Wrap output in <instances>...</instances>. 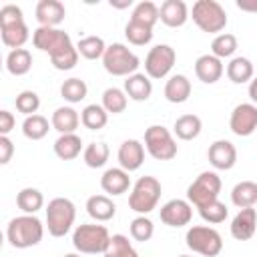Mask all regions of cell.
<instances>
[{
	"instance_id": "60d3db41",
	"label": "cell",
	"mask_w": 257,
	"mask_h": 257,
	"mask_svg": "<svg viewBox=\"0 0 257 257\" xmlns=\"http://www.w3.org/2000/svg\"><path fill=\"white\" fill-rule=\"evenodd\" d=\"M104 257H139V253L131 245L126 235L116 233L110 237V243H108V249L104 251Z\"/></svg>"
},
{
	"instance_id": "ffe728a7",
	"label": "cell",
	"mask_w": 257,
	"mask_h": 257,
	"mask_svg": "<svg viewBox=\"0 0 257 257\" xmlns=\"http://www.w3.org/2000/svg\"><path fill=\"white\" fill-rule=\"evenodd\" d=\"M159 12H161V22L169 28H181L189 20V8L183 0H165Z\"/></svg>"
},
{
	"instance_id": "5b68a950",
	"label": "cell",
	"mask_w": 257,
	"mask_h": 257,
	"mask_svg": "<svg viewBox=\"0 0 257 257\" xmlns=\"http://www.w3.org/2000/svg\"><path fill=\"white\" fill-rule=\"evenodd\" d=\"M102 66L112 76H131L139 70L141 58L122 42H112L106 46V52L102 56Z\"/></svg>"
},
{
	"instance_id": "b9f144b4",
	"label": "cell",
	"mask_w": 257,
	"mask_h": 257,
	"mask_svg": "<svg viewBox=\"0 0 257 257\" xmlns=\"http://www.w3.org/2000/svg\"><path fill=\"white\" fill-rule=\"evenodd\" d=\"M128 231H131V237H133L135 241L145 243V241H149V239L155 235V225H153V221H151L147 215H139V217H135V219L131 221Z\"/></svg>"
},
{
	"instance_id": "d6a6232c",
	"label": "cell",
	"mask_w": 257,
	"mask_h": 257,
	"mask_svg": "<svg viewBox=\"0 0 257 257\" xmlns=\"http://www.w3.org/2000/svg\"><path fill=\"white\" fill-rule=\"evenodd\" d=\"M80 122L88 131H100L108 122V112L104 110L102 104H86L80 112Z\"/></svg>"
},
{
	"instance_id": "277c9868",
	"label": "cell",
	"mask_w": 257,
	"mask_h": 257,
	"mask_svg": "<svg viewBox=\"0 0 257 257\" xmlns=\"http://www.w3.org/2000/svg\"><path fill=\"white\" fill-rule=\"evenodd\" d=\"M191 18L207 34H221L227 26V12L217 0H197L191 8Z\"/></svg>"
},
{
	"instance_id": "f907efd6",
	"label": "cell",
	"mask_w": 257,
	"mask_h": 257,
	"mask_svg": "<svg viewBox=\"0 0 257 257\" xmlns=\"http://www.w3.org/2000/svg\"><path fill=\"white\" fill-rule=\"evenodd\" d=\"M249 98L253 100V104H257V78L249 82Z\"/></svg>"
},
{
	"instance_id": "ee69618b",
	"label": "cell",
	"mask_w": 257,
	"mask_h": 257,
	"mask_svg": "<svg viewBox=\"0 0 257 257\" xmlns=\"http://www.w3.org/2000/svg\"><path fill=\"white\" fill-rule=\"evenodd\" d=\"M14 104H16V110H18V112H22L24 116H32V114H36V110L40 108V96H38L34 90H22V92L16 96Z\"/></svg>"
},
{
	"instance_id": "ba28073f",
	"label": "cell",
	"mask_w": 257,
	"mask_h": 257,
	"mask_svg": "<svg viewBox=\"0 0 257 257\" xmlns=\"http://www.w3.org/2000/svg\"><path fill=\"white\" fill-rule=\"evenodd\" d=\"M221 177L215 171H203L189 187H187V201L197 209L213 203L219 199L221 193Z\"/></svg>"
},
{
	"instance_id": "83f0119b",
	"label": "cell",
	"mask_w": 257,
	"mask_h": 257,
	"mask_svg": "<svg viewBox=\"0 0 257 257\" xmlns=\"http://www.w3.org/2000/svg\"><path fill=\"white\" fill-rule=\"evenodd\" d=\"M30 68H32V54H30V50L16 48V50L8 52V56H6V70L12 76H24V74L30 72Z\"/></svg>"
},
{
	"instance_id": "44dd1931",
	"label": "cell",
	"mask_w": 257,
	"mask_h": 257,
	"mask_svg": "<svg viewBox=\"0 0 257 257\" xmlns=\"http://www.w3.org/2000/svg\"><path fill=\"white\" fill-rule=\"evenodd\" d=\"M126 96L131 100H137V102H143V100H149L151 94H153V82L151 78L145 74V72H135L131 76L124 78V88Z\"/></svg>"
},
{
	"instance_id": "e575fe53",
	"label": "cell",
	"mask_w": 257,
	"mask_h": 257,
	"mask_svg": "<svg viewBox=\"0 0 257 257\" xmlns=\"http://www.w3.org/2000/svg\"><path fill=\"white\" fill-rule=\"evenodd\" d=\"M76 50L86 60H98L106 52V44L100 36H84L76 42Z\"/></svg>"
},
{
	"instance_id": "f546056e",
	"label": "cell",
	"mask_w": 257,
	"mask_h": 257,
	"mask_svg": "<svg viewBox=\"0 0 257 257\" xmlns=\"http://www.w3.org/2000/svg\"><path fill=\"white\" fill-rule=\"evenodd\" d=\"M16 205L24 215H36L44 207V197L34 187H24L16 195Z\"/></svg>"
},
{
	"instance_id": "836d02e7",
	"label": "cell",
	"mask_w": 257,
	"mask_h": 257,
	"mask_svg": "<svg viewBox=\"0 0 257 257\" xmlns=\"http://www.w3.org/2000/svg\"><path fill=\"white\" fill-rule=\"evenodd\" d=\"M237 48H239L237 36L231 34V32H221V34H217V36L213 38V42H211V54L217 56L219 60L231 58Z\"/></svg>"
},
{
	"instance_id": "7402d4cb",
	"label": "cell",
	"mask_w": 257,
	"mask_h": 257,
	"mask_svg": "<svg viewBox=\"0 0 257 257\" xmlns=\"http://www.w3.org/2000/svg\"><path fill=\"white\" fill-rule=\"evenodd\" d=\"M50 124L56 133L60 135H70L78 128L80 124V114L72 108V106H58L54 112H52V118H50Z\"/></svg>"
},
{
	"instance_id": "4fadbf2b",
	"label": "cell",
	"mask_w": 257,
	"mask_h": 257,
	"mask_svg": "<svg viewBox=\"0 0 257 257\" xmlns=\"http://www.w3.org/2000/svg\"><path fill=\"white\" fill-rule=\"evenodd\" d=\"M159 217L167 227H185L193 219V205L185 199H171L161 207Z\"/></svg>"
},
{
	"instance_id": "d590c367",
	"label": "cell",
	"mask_w": 257,
	"mask_h": 257,
	"mask_svg": "<svg viewBox=\"0 0 257 257\" xmlns=\"http://www.w3.org/2000/svg\"><path fill=\"white\" fill-rule=\"evenodd\" d=\"M86 92H88L86 82H84L82 78H76V76L66 78V80L60 84V96H62L66 102H70V104H76V102L84 100V98H86Z\"/></svg>"
},
{
	"instance_id": "bcb514c9",
	"label": "cell",
	"mask_w": 257,
	"mask_h": 257,
	"mask_svg": "<svg viewBox=\"0 0 257 257\" xmlns=\"http://www.w3.org/2000/svg\"><path fill=\"white\" fill-rule=\"evenodd\" d=\"M16 22H24V14L20 10V6L16 4H6L0 8V26H8V24H16Z\"/></svg>"
},
{
	"instance_id": "8fae6325",
	"label": "cell",
	"mask_w": 257,
	"mask_h": 257,
	"mask_svg": "<svg viewBox=\"0 0 257 257\" xmlns=\"http://www.w3.org/2000/svg\"><path fill=\"white\" fill-rule=\"evenodd\" d=\"M32 44H34V48L46 52L48 56H54V54L62 52L64 48H68L72 44V40H70V36L64 30L48 28V26H38L32 32Z\"/></svg>"
},
{
	"instance_id": "30bf717a",
	"label": "cell",
	"mask_w": 257,
	"mask_h": 257,
	"mask_svg": "<svg viewBox=\"0 0 257 257\" xmlns=\"http://www.w3.org/2000/svg\"><path fill=\"white\" fill-rule=\"evenodd\" d=\"M175 62H177L175 48L169 44H157L149 50V54L145 58V74L149 78H155V80L165 78L173 70Z\"/></svg>"
},
{
	"instance_id": "8992f818",
	"label": "cell",
	"mask_w": 257,
	"mask_h": 257,
	"mask_svg": "<svg viewBox=\"0 0 257 257\" xmlns=\"http://www.w3.org/2000/svg\"><path fill=\"white\" fill-rule=\"evenodd\" d=\"M76 219V207L66 197H56L46 207V229L52 237H64Z\"/></svg>"
},
{
	"instance_id": "9c48e42d",
	"label": "cell",
	"mask_w": 257,
	"mask_h": 257,
	"mask_svg": "<svg viewBox=\"0 0 257 257\" xmlns=\"http://www.w3.org/2000/svg\"><path fill=\"white\" fill-rule=\"evenodd\" d=\"M145 149L155 161H171L177 157V141L163 124H151L145 131Z\"/></svg>"
},
{
	"instance_id": "52a82bcc",
	"label": "cell",
	"mask_w": 257,
	"mask_h": 257,
	"mask_svg": "<svg viewBox=\"0 0 257 257\" xmlns=\"http://www.w3.org/2000/svg\"><path fill=\"white\" fill-rule=\"evenodd\" d=\"M185 243L193 253L203 257H217L223 251V237L217 229L207 225H193L187 229Z\"/></svg>"
},
{
	"instance_id": "7bdbcfd3",
	"label": "cell",
	"mask_w": 257,
	"mask_h": 257,
	"mask_svg": "<svg viewBox=\"0 0 257 257\" xmlns=\"http://www.w3.org/2000/svg\"><path fill=\"white\" fill-rule=\"evenodd\" d=\"M199 215H201V219H203L205 223L217 225V223H223V221L227 219L229 209H227V205H225V203H221V201L217 199V201H213V203H209V205L201 207V209H199Z\"/></svg>"
},
{
	"instance_id": "816d5d0a",
	"label": "cell",
	"mask_w": 257,
	"mask_h": 257,
	"mask_svg": "<svg viewBox=\"0 0 257 257\" xmlns=\"http://www.w3.org/2000/svg\"><path fill=\"white\" fill-rule=\"evenodd\" d=\"M110 6H112V8H128V6H133V0H122V2L110 0Z\"/></svg>"
},
{
	"instance_id": "74e56055",
	"label": "cell",
	"mask_w": 257,
	"mask_h": 257,
	"mask_svg": "<svg viewBox=\"0 0 257 257\" xmlns=\"http://www.w3.org/2000/svg\"><path fill=\"white\" fill-rule=\"evenodd\" d=\"M48 118L42 116V114H32V116H26L24 122H22V133L26 139L30 141H40L48 135Z\"/></svg>"
},
{
	"instance_id": "7dc6e473",
	"label": "cell",
	"mask_w": 257,
	"mask_h": 257,
	"mask_svg": "<svg viewBox=\"0 0 257 257\" xmlns=\"http://www.w3.org/2000/svg\"><path fill=\"white\" fill-rule=\"evenodd\" d=\"M12 155H14V143L8 137L0 135V165H8Z\"/></svg>"
},
{
	"instance_id": "9a60e30c",
	"label": "cell",
	"mask_w": 257,
	"mask_h": 257,
	"mask_svg": "<svg viewBox=\"0 0 257 257\" xmlns=\"http://www.w3.org/2000/svg\"><path fill=\"white\" fill-rule=\"evenodd\" d=\"M118 159V167L124 169L126 173H133L137 169H141V165L145 163V147L141 141L137 139H126L116 153Z\"/></svg>"
},
{
	"instance_id": "cb8c5ba5",
	"label": "cell",
	"mask_w": 257,
	"mask_h": 257,
	"mask_svg": "<svg viewBox=\"0 0 257 257\" xmlns=\"http://www.w3.org/2000/svg\"><path fill=\"white\" fill-rule=\"evenodd\" d=\"M191 96V80L185 74H173L169 76L165 84V98L173 104H181Z\"/></svg>"
},
{
	"instance_id": "6da1fadb",
	"label": "cell",
	"mask_w": 257,
	"mask_h": 257,
	"mask_svg": "<svg viewBox=\"0 0 257 257\" xmlns=\"http://www.w3.org/2000/svg\"><path fill=\"white\" fill-rule=\"evenodd\" d=\"M44 225L36 215H20L10 219L6 227V239L14 249H28L42 241Z\"/></svg>"
},
{
	"instance_id": "5bb4252c",
	"label": "cell",
	"mask_w": 257,
	"mask_h": 257,
	"mask_svg": "<svg viewBox=\"0 0 257 257\" xmlns=\"http://www.w3.org/2000/svg\"><path fill=\"white\" fill-rule=\"evenodd\" d=\"M207 157H209V163L213 165V169H217V171H229L237 163V149H235V145L231 141L219 139V141H215L209 147Z\"/></svg>"
},
{
	"instance_id": "f35d334b",
	"label": "cell",
	"mask_w": 257,
	"mask_h": 257,
	"mask_svg": "<svg viewBox=\"0 0 257 257\" xmlns=\"http://www.w3.org/2000/svg\"><path fill=\"white\" fill-rule=\"evenodd\" d=\"M128 104V96L122 88H116V86H110L102 92V106L106 112H112V114H118V112H124Z\"/></svg>"
},
{
	"instance_id": "4316f807",
	"label": "cell",
	"mask_w": 257,
	"mask_h": 257,
	"mask_svg": "<svg viewBox=\"0 0 257 257\" xmlns=\"http://www.w3.org/2000/svg\"><path fill=\"white\" fill-rule=\"evenodd\" d=\"M0 34H2L4 46L12 48V50L22 48L28 42V38H30V30H28L26 22H16V24L0 26Z\"/></svg>"
},
{
	"instance_id": "7a4b0ae2",
	"label": "cell",
	"mask_w": 257,
	"mask_h": 257,
	"mask_svg": "<svg viewBox=\"0 0 257 257\" xmlns=\"http://www.w3.org/2000/svg\"><path fill=\"white\" fill-rule=\"evenodd\" d=\"M110 243V233L104 225H96V223H82L74 229L72 233V245L78 253L84 255H96L108 249Z\"/></svg>"
},
{
	"instance_id": "ab89813d",
	"label": "cell",
	"mask_w": 257,
	"mask_h": 257,
	"mask_svg": "<svg viewBox=\"0 0 257 257\" xmlns=\"http://www.w3.org/2000/svg\"><path fill=\"white\" fill-rule=\"evenodd\" d=\"M124 36L133 46H145L153 40V28H149L145 24H139L135 20H128L126 26H124Z\"/></svg>"
},
{
	"instance_id": "3957f363",
	"label": "cell",
	"mask_w": 257,
	"mask_h": 257,
	"mask_svg": "<svg viewBox=\"0 0 257 257\" xmlns=\"http://www.w3.org/2000/svg\"><path fill=\"white\" fill-rule=\"evenodd\" d=\"M161 193H163V187L159 179L145 175L133 185V191L128 195V207L139 215H149L151 211L157 209Z\"/></svg>"
},
{
	"instance_id": "7c38bea8",
	"label": "cell",
	"mask_w": 257,
	"mask_h": 257,
	"mask_svg": "<svg viewBox=\"0 0 257 257\" xmlns=\"http://www.w3.org/2000/svg\"><path fill=\"white\" fill-rule=\"evenodd\" d=\"M229 128L237 137H249L257 131V104L241 102L233 108L229 118Z\"/></svg>"
},
{
	"instance_id": "603a6c76",
	"label": "cell",
	"mask_w": 257,
	"mask_h": 257,
	"mask_svg": "<svg viewBox=\"0 0 257 257\" xmlns=\"http://www.w3.org/2000/svg\"><path fill=\"white\" fill-rule=\"evenodd\" d=\"M86 213L98 221V223H104V221H110L116 213V205L112 203V199L108 195H92L88 197L86 201Z\"/></svg>"
},
{
	"instance_id": "4dcf8cb0",
	"label": "cell",
	"mask_w": 257,
	"mask_h": 257,
	"mask_svg": "<svg viewBox=\"0 0 257 257\" xmlns=\"http://www.w3.org/2000/svg\"><path fill=\"white\" fill-rule=\"evenodd\" d=\"M231 203L239 209L253 207L257 203V183L253 181H241L231 189Z\"/></svg>"
},
{
	"instance_id": "484cf974",
	"label": "cell",
	"mask_w": 257,
	"mask_h": 257,
	"mask_svg": "<svg viewBox=\"0 0 257 257\" xmlns=\"http://www.w3.org/2000/svg\"><path fill=\"white\" fill-rule=\"evenodd\" d=\"M255 74V66L249 58L245 56H235L231 58V62L227 64V78L235 84H243V82H251Z\"/></svg>"
},
{
	"instance_id": "d4e9b609",
	"label": "cell",
	"mask_w": 257,
	"mask_h": 257,
	"mask_svg": "<svg viewBox=\"0 0 257 257\" xmlns=\"http://www.w3.org/2000/svg\"><path fill=\"white\" fill-rule=\"evenodd\" d=\"M54 155L60 159V161H72L80 155L82 151V139L76 135V133H70V135H60L54 145Z\"/></svg>"
},
{
	"instance_id": "e0dca14e",
	"label": "cell",
	"mask_w": 257,
	"mask_h": 257,
	"mask_svg": "<svg viewBox=\"0 0 257 257\" xmlns=\"http://www.w3.org/2000/svg\"><path fill=\"white\" fill-rule=\"evenodd\" d=\"M34 14H36V20H38L40 26L56 28V26L64 20L66 8H64V4L58 2V0H40V2L36 4Z\"/></svg>"
},
{
	"instance_id": "f5cc1de1",
	"label": "cell",
	"mask_w": 257,
	"mask_h": 257,
	"mask_svg": "<svg viewBox=\"0 0 257 257\" xmlns=\"http://www.w3.org/2000/svg\"><path fill=\"white\" fill-rule=\"evenodd\" d=\"M62 257H80L78 253H66V255H62Z\"/></svg>"
},
{
	"instance_id": "8d00e7d4",
	"label": "cell",
	"mask_w": 257,
	"mask_h": 257,
	"mask_svg": "<svg viewBox=\"0 0 257 257\" xmlns=\"http://www.w3.org/2000/svg\"><path fill=\"white\" fill-rule=\"evenodd\" d=\"M108 157H110V149H108L106 143H90L82 151V159H84L86 167H90V169L104 167L106 161H108Z\"/></svg>"
},
{
	"instance_id": "db71d44e",
	"label": "cell",
	"mask_w": 257,
	"mask_h": 257,
	"mask_svg": "<svg viewBox=\"0 0 257 257\" xmlns=\"http://www.w3.org/2000/svg\"><path fill=\"white\" fill-rule=\"evenodd\" d=\"M179 257H191V255H179Z\"/></svg>"
},
{
	"instance_id": "c3c4849f",
	"label": "cell",
	"mask_w": 257,
	"mask_h": 257,
	"mask_svg": "<svg viewBox=\"0 0 257 257\" xmlns=\"http://www.w3.org/2000/svg\"><path fill=\"white\" fill-rule=\"evenodd\" d=\"M14 124H16V118H14V114L10 112V110H0V135H4V137H8V133L14 128Z\"/></svg>"
},
{
	"instance_id": "ac0fdd59",
	"label": "cell",
	"mask_w": 257,
	"mask_h": 257,
	"mask_svg": "<svg viewBox=\"0 0 257 257\" xmlns=\"http://www.w3.org/2000/svg\"><path fill=\"white\" fill-rule=\"evenodd\" d=\"M223 60H219L213 54H201L195 60V74L205 84H215L223 76Z\"/></svg>"
},
{
	"instance_id": "f1b7e54d",
	"label": "cell",
	"mask_w": 257,
	"mask_h": 257,
	"mask_svg": "<svg viewBox=\"0 0 257 257\" xmlns=\"http://www.w3.org/2000/svg\"><path fill=\"white\" fill-rule=\"evenodd\" d=\"M201 128H203V122L197 114H181L173 124V131H175L177 139H181V141L197 139L201 135Z\"/></svg>"
},
{
	"instance_id": "f6af8a7d",
	"label": "cell",
	"mask_w": 257,
	"mask_h": 257,
	"mask_svg": "<svg viewBox=\"0 0 257 257\" xmlns=\"http://www.w3.org/2000/svg\"><path fill=\"white\" fill-rule=\"evenodd\" d=\"M78 50H76V46L74 44H70L68 48H64L62 52H58V54H54V56H50V62H52V66L56 68V70H70V68H74L76 66V62H78Z\"/></svg>"
},
{
	"instance_id": "d6986e66",
	"label": "cell",
	"mask_w": 257,
	"mask_h": 257,
	"mask_svg": "<svg viewBox=\"0 0 257 257\" xmlns=\"http://www.w3.org/2000/svg\"><path fill=\"white\" fill-rule=\"evenodd\" d=\"M100 187L106 195L110 197H116V195H122L128 191L131 187V177L124 169L120 167H112V169H106L100 177Z\"/></svg>"
},
{
	"instance_id": "1f68e13d",
	"label": "cell",
	"mask_w": 257,
	"mask_h": 257,
	"mask_svg": "<svg viewBox=\"0 0 257 257\" xmlns=\"http://www.w3.org/2000/svg\"><path fill=\"white\" fill-rule=\"evenodd\" d=\"M131 20H135L139 24H145L149 28H155V24L161 20L159 6L155 2H151V0H143V2L135 4L133 14H131Z\"/></svg>"
},
{
	"instance_id": "2e32d148",
	"label": "cell",
	"mask_w": 257,
	"mask_h": 257,
	"mask_svg": "<svg viewBox=\"0 0 257 257\" xmlns=\"http://www.w3.org/2000/svg\"><path fill=\"white\" fill-rule=\"evenodd\" d=\"M257 231V211L253 207L241 209L231 221V235L237 241H249Z\"/></svg>"
},
{
	"instance_id": "681fc988",
	"label": "cell",
	"mask_w": 257,
	"mask_h": 257,
	"mask_svg": "<svg viewBox=\"0 0 257 257\" xmlns=\"http://www.w3.org/2000/svg\"><path fill=\"white\" fill-rule=\"evenodd\" d=\"M235 4L243 12H257V0H237Z\"/></svg>"
}]
</instances>
